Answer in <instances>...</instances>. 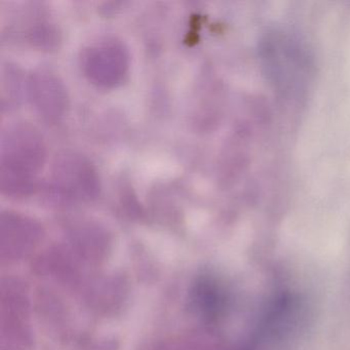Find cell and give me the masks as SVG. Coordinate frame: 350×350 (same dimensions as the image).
Wrapping results in <instances>:
<instances>
[{
  "mask_svg": "<svg viewBox=\"0 0 350 350\" xmlns=\"http://www.w3.org/2000/svg\"><path fill=\"white\" fill-rule=\"evenodd\" d=\"M54 189L67 200H88L97 196L99 179L85 157L66 153L57 159L53 170Z\"/></svg>",
  "mask_w": 350,
  "mask_h": 350,
  "instance_id": "3",
  "label": "cell"
},
{
  "mask_svg": "<svg viewBox=\"0 0 350 350\" xmlns=\"http://www.w3.org/2000/svg\"><path fill=\"white\" fill-rule=\"evenodd\" d=\"M28 94L32 105L44 120L55 122L62 118L67 107L66 90L54 72L42 69L32 73Z\"/></svg>",
  "mask_w": 350,
  "mask_h": 350,
  "instance_id": "4",
  "label": "cell"
},
{
  "mask_svg": "<svg viewBox=\"0 0 350 350\" xmlns=\"http://www.w3.org/2000/svg\"><path fill=\"white\" fill-rule=\"evenodd\" d=\"M46 155L44 139L34 126L25 122L10 126L1 142L0 188L3 192L13 196L31 193Z\"/></svg>",
  "mask_w": 350,
  "mask_h": 350,
  "instance_id": "1",
  "label": "cell"
},
{
  "mask_svg": "<svg viewBox=\"0 0 350 350\" xmlns=\"http://www.w3.org/2000/svg\"><path fill=\"white\" fill-rule=\"evenodd\" d=\"M129 52L116 38H104L83 50L81 66L90 81L98 87L111 88L120 83L128 72Z\"/></svg>",
  "mask_w": 350,
  "mask_h": 350,
  "instance_id": "2",
  "label": "cell"
},
{
  "mask_svg": "<svg viewBox=\"0 0 350 350\" xmlns=\"http://www.w3.org/2000/svg\"><path fill=\"white\" fill-rule=\"evenodd\" d=\"M1 234L3 243H7L10 250L14 247L26 251L40 239V229L33 221L25 217L8 213L1 219Z\"/></svg>",
  "mask_w": 350,
  "mask_h": 350,
  "instance_id": "5",
  "label": "cell"
}]
</instances>
